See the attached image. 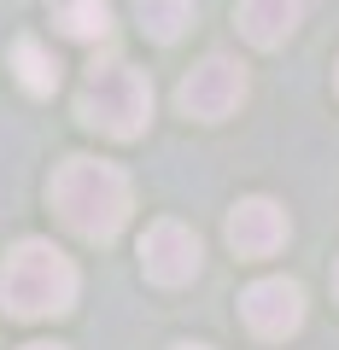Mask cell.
<instances>
[{"label":"cell","mask_w":339,"mask_h":350,"mask_svg":"<svg viewBox=\"0 0 339 350\" xmlns=\"http://www.w3.org/2000/svg\"><path fill=\"white\" fill-rule=\"evenodd\" d=\"M140 269L158 286H181L199 275V234H188L181 222H152L140 239Z\"/></svg>","instance_id":"cell-5"},{"label":"cell","mask_w":339,"mask_h":350,"mask_svg":"<svg viewBox=\"0 0 339 350\" xmlns=\"http://www.w3.org/2000/svg\"><path fill=\"white\" fill-rule=\"evenodd\" d=\"M334 292H339V262H334Z\"/></svg>","instance_id":"cell-13"},{"label":"cell","mask_w":339,"mask_h":350,"mask_svg":"<svg viewBox=\"0 0 339 350\" xmlns=\"http://www.w3.org/2000/svg\"><path fill=\"white\" fill-rule=\"evenodd\" d=\"M228 245L240 257H275L287 245V211L269 199H240L228 216Z\"/></svg>","instance_id":"cell-7"},{"label":"cell","mask_w":339,"mask_h":350,"mask_svg":"<svg viewBox=\"0 0 339 350\" xmlns=\"http://www.w3.org/2000/svg\"><path fill=\"white\" fill-rule=\"evenodd\" d=\"M135 18L152 41H176L193 24V0H135Z\"/></svg>","instance_id":"cell-11"},{"label":"cell","mask_w":339,"mask_h":350,"mask_svg":"<svg viewBox=\"0 0 339 350\" xmlns=\"http://www.w3.org/2000/svg\"><path fill=\"white\" fill-rule=\"evenodd\" d=\"M76 117L88 129H100V135H140L152 117V82L135 70V64L112 59V64H94L88 82H82V100H76Z\"/></svg>","instance_id":"cell-3"},{"label":"cell","mask_w":339,"mask_h":350,"mask_svg":"<svg viewBox=\"0 0 339 350\" xmlns=\"http://www.w3.org/2000/svg\"><path fill=\"white\" fill-rule=\"evenodd\" d=\"M240 315H246V327L258 338H287V333H299V321H304V292L292 286V280H258V286H246V298H240Z\"/></svg>","instance_id":"cell-6"},{"label":"cell","mask_w":339,"mask_h":350,"mask_svg":"<svg viewBox=\"0 0 339 350\" xmlns=\"http://www.w3.org/2000/svg\"><path fill=\"white\" fill-rule=\"evenodd\" d=\"M53 24L71 41H105L112 36V0H47Z\"/></svg>","instance_id":"cell-9"},{"label":"cell","mask_w":339,"mask_h":350,"mask_svg":"<svg viewBox=\"0 0 339 350\" xmlns=\"http://www.w3.org/2000/svg\"><path fill=\"white\" fill-rule=\"evenodd\" d=\"M24 350H64V345H47V338H41V345H24Z\"/></svg>","instance_id":"cell-12"},{"label":"cell","mask_w":339,"mask_h":350,"mask_svg":"<svg viewBox=\"0 0 339 350\" xmlns=\"http://www.w3.org/2000/svg\"><path fill=\"white\" fill-rule=\"evenodd\" d=\"M0 304L18 321H41V315H64L76 304V269L64 262V251H53L47 239H24L6 251L0 262Z\"/></svg>","instance_id":"cell-2"},{"label":"cell","mask_w":339,"mask_h":350,"mask_svg":"<svg viewBox=\"0 0 339 350\" xmlns=\"http://www.w3.org/2000/svg\"><path fill=\"white\" fill-rule=\"evenodd\" d=\"M304 6H310V0H240V29H246V41H258V47H281V41L299 29Z\"/></svg>","instance_id":"cell-8"},{"label":"cell","mask_w":339,"mask_h":350,"mask_svg":"<svg viewBox=\"0 0 339 350\" xmlns=\"http://www.w3.org/2000/svg\"><path fill=\"white\" fill-rule=\"evenodd\" d=\"M240 100H246V70H240L234 59H223V53H211L205 64H193V70L181 76V88H176V105L188 117H199V123L234 117Z\"/></svg>","instance_id":"cell-4"},{"label":"cell","mask_w":339,"mask_h":350,"mask_svg":"<svg viewBox=\"0 0 339 350\" xmlns=\"http://www.w3.org/2000/svg\"><path fill=\"white\" fill-rule=\"evenodd\" d=\"M12 70H18V82H24L29 94H53V88H59V59H53L36 36L12 41Z\"/></svg>","instance_id":"cell-10"},{"label":"cell","mask_w":339,"mask_h":350,"mask_svg":"<svg viewBox=\"0 0 339 350\" xmlns=\"http://www.w3.org/2000/svg\"><path fill=\"white\" fill-rule=\"evenodd\" d=\"M176 350H205V345H176Z\"/></svg>","instance_id":"cell-14"},{"label":"cell","mask_w":339,"mask_h":350,"mask_svg":"<svg viewBox=\"0 0 339 350\" xmlns=\"http://www.w3.org/2000/svg\"><path fill=\"white\" fill-rule=\"evenodd\" d=\"M53 204L82 239H117L129 222V181L100 158H64L53 175Z\"/></svg>","instance_id":"cell-1"}]
</instances>
